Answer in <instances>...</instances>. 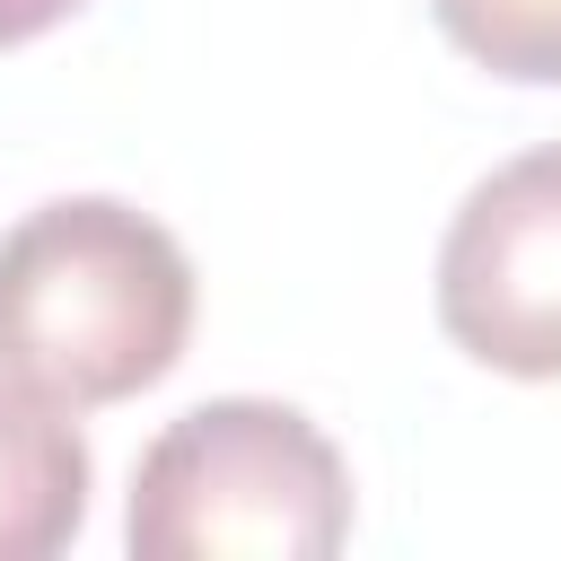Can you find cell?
<instances>
[{"label": "cell", "instance_id": "3", "mask_svg": "<svg viewBox=\"0 0 561 561\" xmlns=\"http://www.w3.org/2000/svg\"><path fill=\"white\" fill-rule=\"evenodd\" d=\"M438 333L526 386L561 377V140L491 167L438 237Z\"/></svg>", "mask_w": 561, "mask_h": 561}, {"label": "cell", "instance_id": "2", "mask_svg": "<svg viewBox=\"0 0 561 561\" xmlns=\"http://www.w3.org/2000/svg\"><path fill=\"white\" fill-rule=\"evenodd\" d=\"M342 535L351 465L298 403L210 394L131 465L123 543L140 561H324Z\"/></svg>", "mask_w": 561, "mask_h": 561}, {"label": "cell", "instance_id": "1", "mask_svg": "<svg viewBox=\"0 0 561 561\" xmlns=\"http://www.w3.org/2000/svg\"><path fill=\"white\" fill-rule=\"evenodd\" d=\"M193 342V254L114 193H61L0 237V377L53 412L149 394Z\"/></svg>", "mask_w": 561, "mask_h": 561}, {"label": "cell", "instance_id": "6", "mask_svg": "<svg viewBox=\"0 0 561 561\" xmlns=\"http://www.w3.org/2000/svg\"><path fill=\"white\" fill-rule=\"evenodd\" d=\"M88 0H0V53H18V44H35V35H53L61 18H79Z\"/></svg>", "mask_w": 561, "mask_h": 561}, {"label": "cell", "instance_id": "5", "mask_svg": "<svg viewBox=\"0 0 561 561\" xmlns=\"http://www.w3.org/2000/svg\"><path fill=\"white\" fill-rule=\"evenodd\" d=\"M438 35L517 88H561V0H430Z\"/></svg>", "mask_w": 561, "mask_h": 561}, {"label": "cell", "instance_id": "4", "mask_svg": "<svg viewBox=\"0 0 561 561\" xmlns=\"http://www.w3.org/2000/svg\"><path fill=\"white\" fill-rule=\"evenodd\" d=\"M88 438L70 412L18 394L0 377V561H44L88 526Z\"/></svg>", "mask_w": 561, "mask_h": 561}]
</instances>
